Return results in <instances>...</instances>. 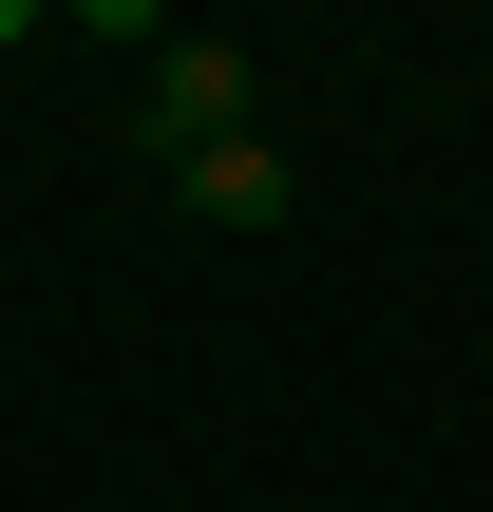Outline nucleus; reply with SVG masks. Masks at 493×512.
Returning a JSON list of instances; mask_svg holds the SVG:
<instances>
[{
    "instance_id": "f257e3e1",
    "label": "nucleus",
    "mask_w": 493,
    "mask_h": 512,
    "mask_svg": "<svg viewBox=\"0 0 493 512\" xmlns=\"http://www.w3.org/2000/svg\"><path fill=\"white\" fill-rule=\"evenodd\" d=\"M247 133V57L228 38H152V152H228Z\"/></svg>"
},
{
    "instance_id": "f03ea898",
    "label": "nucleus",
    "mask_w": 493,
    "mask_h": 512,
    "mask_svg": "<svg viewBox=\"0 0 493 512\" xmlns=\"http://www.w3.org/2000/svg\"><path fill=\"white\" fill-rule=\"evenodd\" d=\"M171 190H190L209 228H285V152H266V133H228V152H171Z\"/></svg>"
},
{
    "instance_id": "7ed1b4c3",
    "label": "nucleus",
    "mask_w": 493,
    "mask_h": 512,
    "mask_svg": "<svg viewBox=\"0 0 493 512\" xmlns=\"http://www.w3.org/2000/svg\"><path fill=\"white\" fill-rule=\"evenodd\" d=\"M19 38H38V0H0V57H19Z\"/></svg>"
}]
</instances>
